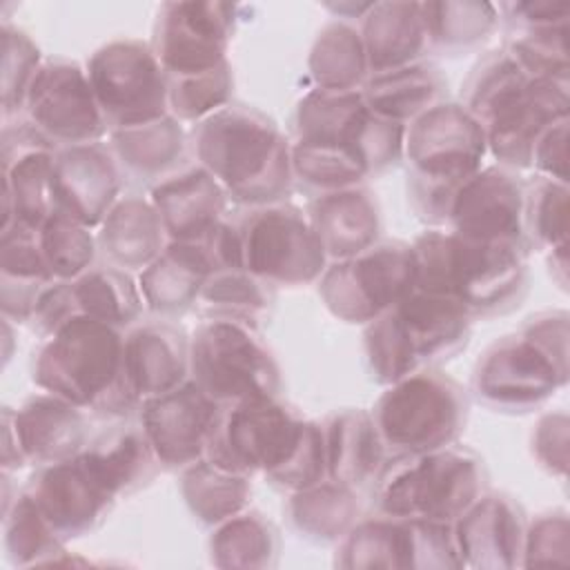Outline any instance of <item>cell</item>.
Wrapping results in <instances>:
<instances>
[{
  "mask_svg": "<svg viewBox=\"0 0 570 570\" xmlns=\"http://www.w3.org/2000/svg\"><path fill=\"white\" fill-rule=\"evenodd\" d=\"M287 514L301 534L314 541H341L361 521V503L352 485L325 479L292 492Z\"/></svg>",
  "mask_w": 570,
  "mask_h": 570,
  "instance_id": "obj_38",
  "label": "cell"
},
{
  "mask_svg": "<svg viewBox=\"0 0 570 570\" xmlns=\"http://www.w3.org/2000/svg\"><path fill=\"white\" fill-rule=\"evenodd\" d=\"M307 423L278 399L223 407L205 459L232 472H263L269 479L294 456Z\"/></svg>",
  "mask_w": 570,
  "mask_h": 570,
  "instance_id": "obj_11",
  "label": "cell"
},
{
  "mask_svg": "<svg viewBox=\"0 0 570 570\" xmlns=\"http://www.w3.org/2000/svg\"><path fill=\"white\" fill-rule=\"evenodd\" d=\"M58 147L33 125L2 129V229L24 225L38 229L53 214V158Z\"/></svg>",
  "mask_w": 570,
  "mask_h": 570,
  "instance_id": "obj_20",
  "label": "cell"
},
{
  "mask_svg": "<svg viewBox=\"0 0 570 570\" xmlns=\"http://www.w3.org/2000/svg\"><path fill=\"white\" fill-rule=\"evenodd\" d=\"M85 71L109 131L169 114V78L151 45L111 40L91 53Z\"/></svg>",
  "mask_w": 570,
  "mask_h": 570,
  "instance_id": "obj_10",
  "label": "cell"
},
{
  "mask_svg": "<svg viewBox=\"0 0 570 570\" xmlns=\"http://www.w3.org/2000/svg\"><path fill=\"white\" fill-rule=\"evenodd\" d=\"M327 479L343 485H365L376 479L385 463V445L372 412L347 407L334 412L325 425Z\"/></svg>",
  "mask_w": 570,
  "mask_h": 570,
  "instance_id": "obj_31",
  "label": "cell"
},
{
  "mask_svg": "<svg viewBox=\"0 0 570 570\" xmlns=\"http://www.w3.org/2000/svg\"><path fill=\"white\" fill-rule=\"evenodd\" d=\"M180 492L189 512L200 523L218 525L245 510L252 485L247 474L232 472L209 459H200L183 470Z\"/></svg>",
  "mask_w": 570,
  "mask_h": 570,
  "instance_id": "obj_40",
  "label": "cell"
},
{
  "mask_svg": "<svg viewBox=\"0 0 570 570\" xmlns=\"http://www.w3.org/2000/svg\"><path fill=\"white\" fill-rule=\"evenodd\" d=\"M296 142L341 147L361 154L372 174L392 167L403 158L405 127L374 116L361 89L307 91L294 114Z\"/></svg>",
  "mask_w": 570,
  "mask_h": 570,
  "instance_id": "obj_12",
  "label": "cell"
},
{
  "mask_svg": "<svg viewBox=\"0 0 570 570\" xmlns=\"http://www.w3.org/2000/svg\"><path fill=\"white\" fill-rule=\"evenodd\" d=\"M109 138V149L120 167L134 176L158 180L180 165L187 147L180 120L171 114L151 122L111 129Z\"/></svg>",
  "mask_w": 570,
  "mask_h": 570,
  "instance_id": "obj_34",
  "label": "cell"
},
{
  "mask_svg": "<svg viewBox=\"0 0 570 570\" xmlns=\"http://www.w3.org/2000/svg\"><path fill=\"white\" fill-rule=\"evenodd\" d=\"M24 490L65 541L98 528L118 499L85 450L71 459L40 465Z\"/></svg>",
  "mask_w": 570,
  "mask_h": 570,
  "instance_id": "obj_19",
  "label": "cell"
},
{
  "mask_svg": "<svg viewBox=\"0 0 570 570\" xmlns=\"http://www.w3.org/2000/svg\"><path fill=\"white\" fill-rule=\"evenodd\" d=\"M488 136L461 102H439L405 125L403 158L412 178L456 185L483 167Z\"/></svg>",
  "mask_w": 570,
  "mask_h": 570,
  "instance_id": "obj_14",
  "label": "cell"
},
{
  "mask_svg": "<svg viewBox=\"0 0 570 570\" xmlns=\"http://www.w3.org/2000/svg\"><path fill=\"white\" fill-rule=\"evenodd\" d=\"M508 18L517 20L521 29L563 24L570 18L568 0H534V2H510L501 7Z\"/></svg>",
  "mask_w": 570,
  "mask_h": 570,
  "instance_id": "obj_54",
  "label": "cell"
},
{
  "mask_svg": "<svg viewBox=\"0 0 570 570\" xmlns=\"http://www.w3.org/2000/svg\"><path fill=\"white\" fill-rule=\"evenodd\" d=\"M530 167L537 176L568 183V118L554 122L537 138Z\"/></svg>",
  "mask_w": 570,
  "mask_h": 570,
  "instance_id": "obj_53",
  "label": "cell"
},
{
  "mask_svg": "<svg viewBox=\"0 0 570 570\" xmlns=\"http://www.w3.org/2000/svg\"><path fill=\"white\" fill-rule=\"evenodd\" d=\"M327 479V459H325V432L323 425L309 421L301 445L294 456L267 481L274 485L296 492L309 485H316Z\"/></svg>",
  "mask_w": 570,
  "mask_h": 570,
  "instance_id": "obj_51",
  "label": "cell"
},
{
  "mask_svg": "<svg viewBox=\"0 0 570 570\" xmlns=\"http://www.w3.org/2000/svg\"><path fill=\"white\" fill-rule=\"evenodd\" d=\"M76 314L116 325L120 330L136 325L145 301L138 278L116 265H94L78 278L69 281Z\"/></svg>",
  "mask_w": 570,
  "mask_h": 570,
  "instance_id": "obj_36",
  "label": "cell"
},
{
  "mask_svg": "<svg viewBox=\"0 0 570 570\" xmlns=\"http://www.w3.org/2000/svg\"><path fill=\"white\" fill-rule=\"evenodd\" d=\"M209 557L216 568H269L278 557L276 528L258 512H238L209 537Z\"/></svg>",
  "mask_w": 570,
  "mask_h": 570,
  "instance_id": "obj_42",
  "label": "cell"
},
{
  "mask_svg": "<svg viewBox=\"0 0 570 570\" xmlns=\"http://www.w3.org/2000/svg\"><path fill=\"white\" fill-rule=\"evenodd\" d=\"M169 240L200 243L223 220L227 194L203 167L191 165L160 178L149 196Z\"/></svg>",
  "mask_w": 570,
  "mask_h": 570,
  "instance_id": "obj_25",
  "label": "cell"
},
{
  "mask_svg": "<svg viewBox=\"0 0 570 570\" xmlns=\"http://www.w3.org/2000/svg\"><path fill=\"white\" fill-rule=\"evenodd\" d=\"M238 229L243 267L269 285L316 283L330 265L307 214L296 205L254 207Z\"/></svg>",
  "mask_w": 570,
  "mask_h": 570,
  "instance_id": "obj_13",
  "label": "cell"
},
{
  "mask_svg": "<svg viewBox=\"0 0 570 570\" xmlns=\"http://www.w3.org/2000/svg\"><path fill=\"white\" fill-rule=\"evenodd\" d=\"M568 80L530 78L483 120L488 154L497 158V165L512 171L530 167L537 138L568 118Z\"/></svg>",
  "mask_w": 570,
  "mask_h": 570,
  "instance_id": "obj_21",
  "label": "cell"
},
{
  "mask_svg": "<svg viewBox=\"0 0 570 570\" xmlns=\"http://www.w3.org/2000/svg\"><path fill=\"white\" fill-rule=\"evenodd\" d=\"M568 183L537 176L525 185L523 238L528 247L554 249L568 245Z\"/></svg>",
  "mask_w": 570,
  "mask_h": 570,
  "instance_id": "obj_46",
  "label": "cell"
},
{
  "mask_svg": "<svg viewBox=\"0 0 570 570\" xmlns=\"http://www.w3.org/2000/svg\"><path fill=\"white\" fill-rule=\"evenodd\" d=\"M416 289L461 305L472 318L510 309L528 283L525 245L481 243L432 227L412 243Z\"/></svg>",
  "mask_w": 570,
  "mask_h": 570,
  "instance_id": "obj_3",
  "label": "cell"
},
{
  "mask_svg": "<svg viewBox=\"0 0 570 570\" xmlns=\"http://www.w3.org/2000/svg\"><path fill=\"white\" fill-rule=\"evenodd\" d=\"M568 414L548 412L539 419L532 432V454L550 474L566 476L568 472Z\"/></svg>",
  "mask_w": 570,
  "mask_h": 570,
  "instance_id": "obj_52",
  "label": "cell"
},
{
  "mask_svg": "<svg viewBox=\"0 0 570 570\" xmlns=\"http://www.w3.org/2000/svg\"><path fill=\"white\" fill-rule=\"evenodd\" d=\"M445 87L448 82L441 69L419 60L405 67L370 73L361 94L374 116L405 127L430 107L443 102Z\"/></svg>",
  "mask_w": 570,
  "mask_h": 570,
  "instance_id": "obj_33",
  "label": "cell"
},
{
  "mask_svg": "<svg viewBox=\"0 0 570 570\" xmlns=\"http://www.w3.org/2000/svg\"><path fill=\"white\" fill-rule=\"evenodd\" d=\"M568 383V312H541L483 350L474 365L476 396L497 410L528 412Z\"/></svg>",
  "mask_w": 570,
  "mask_h": 570,
  "instance_id": "obj_4",
  "label": "cell"
},
{
  "mask_svg": "<svg viewBox=\"0 0 570 570\" xmlns=\"http://www.w3.org/2000/svg\"><path fill=\"white\" fill-rule=\"evenodd\" d=\"M523 196L525 185L512 169L483 165L448 189L439 227L470 240L525 245Z\"/></svg>",
  "mask_w": 570,
  "mask_h": 570,
  "instance_id": "obj_16",
  "label": "cell"
},
{
  "mask_svg": "<svg viewBox=\"0 0 570 570\" xmlns=\"http://www.w3.org/2000/svg\"><path fill=\"white\" fill-rule=\"evenodd\" d=\"M42 65L40 49L20 29L2 22V118L9 120L24 109L31 80Z\"/></svg>",
  "mask_w": 570,
  "mask_h": 570,
  "instance_id": "obj_49",
  "label": "cell"
},
{
  "mask_svg": "<svg viewBox=\"0 0 570 570\" xmlns=\"http://www.w3.org/2000/svg\"><path fill=\"white\" fill-rule=\"evenodd\" d=\"M31 379L42 392L105 416H127L140 407L125 374L122 330L85 314L42 336Z\"/></svg>",
  "mask_w": 570,
  "mask_h": 570,
  "instance_id": "obj_2",
  "label": "cell"
},
{
  "mask_svg": "<svg viewBox=\"0 0 570 570\" xmlns=\"http://www.w3.org/2000/svg\"><path fill=\"white\" fill-rule=\"evenodd\" d=\"M305 214L330 263L356 256L379 243L381 209L374 194L361 185L318 194Z\"/></svg>",
  "mask_w": 570,
  "mask_h": 570,
  "instance_id": "obj_27",
  "label": "cell"
},
{
  "mask_svg": "<svg viewBox=\"0 0 570 570\" xmlns=\"http://www.w3.org/2000/svg\"><path fill=\"white\" fill-rule=\"evenodd\" d=\"M470 330L472 316L461 305L414 287L365 325L367 367L374 381L390 385L459 354Z\"/></svg>",
  "mask_w": 570,
  "mask_h": 570,
  "instance_id": "obj_5",
  "label": "cell"
},
{
  "mask_svg": "<svg viewBox=\"0 0 570 570\" xmlns=\"http://www.w3.org/2000/svg\"><path fill=\"white\" fill-rule=\"evenodd\" d=\"M430 47L459 51L483 42L497 27L490 2H421Z\"/></svg>",
  "mask_w": 570,
  "mask_h": 570,
  "instance_id": "obj_43",
  "label": "cell"
},
{
  "mask_svg": "<svg viewBox=\"0 0 570 570\" xmlns=\"http://www.w3.org/2000/svg\"><path fill=\"white\" fill-rule=\"evenodd\" d=\"M505 51L530 78L568 80V22L519 29Z\"/></svg>",
  "mask_w": 570,
  "mask_h": 570,
  "instance_id": "obj_48",
  "label": "cell"
},
{
  "mask_svg": "<svg viewBox=\"0 0 570 570\" xmlns=\"http://www.w3.org/2000/svg\"><path fill=\"white\" fill-rule=\"evenodd\" d=\"M38 245L56 281H73L94 267L98 238L91 227L53 212L38 227Z\"/></svg>",
  "mask_w": 570,
  "mask_h": 570,
  "instance_id": "obj_44",
  "label": "cell"
},
{
  "mask_svg": "<svg viewBox=\"0 0 570 570\" xmlns=\"http://www.w3.org/2000/svg\"><path fill=\"white\" fill-rule=\"evenodd\" d=\"M125 374L140 399L169 392L189 379V338L171 321H147L125 332Z\"/></svg>",
  "mask_w": 570,
  "mask_h": 570,
  "instance_id": "obj_26",
  "label": "cell"
},
{
  "mask_svg": "<svg viewBox=\"0 0 570 570\" xmlns=\"http://www.w3.org/2000/svg\"><path fill=\"white\" fill-rule=\"evenodd\" d=\"M525 525V514L512 497L483 492L452 523L463 568L508 570L521 566Z\"/></svg>",
  "mask_w": 570,
  "mask_h": 570,
  "instance_id": "obj_23",
  "label": "cell"
},
{
  "mask_svg": "<svg viewBox=\"0 0 570 570\" xmlns=\"http://www.w3.org/2000/svg\"><path fill=\"white\" fill-rule=\"evenodd\" d=\"M98 227V249L127 272L145 269L169 243L151 200L136 194L120 196Z\"/></svg>",
  "mask_w": 570,
  "mask_h": 570,
  "instance_id": "obj_30",
  "label": "cell"
},
{
  "mask_svg": "<svg viewBox=\"0 0 570 570\" xmlns=\"http://www.w3.org/2000/svg\"><path fill=\"white\" fill-rule=\"evenodd\" d=\"M272 285L247 269H218L205 281L198 303L209 316L254 323L272 305Z\"/></svg>",
  "mask_w": 570,
  "mask_h": 570,
  "instance_id": "obj_45",
  "label": "cell"
},
{
  "mask_svg": "<svg viewBox=\"0 0 570 570\" xmlns=\"http://www.w3.org/2000/svg\"><path fill=\"white\" fill-rule=\"evenodd\" d=\"M414 521L387 514L356 521L336 552V566L350 570L414 568Z\"/></svg>",
  "mask_w": 570,
  "mask_h": 570,
  "instance_id": "obj_35",
  "label": "cell"
},
{
  "mask_svg": "<svg viewBox=\"0 0 570 570\" xmlns=\"http://www.w3.org/2000/svg\"><path fill=\"white\" fill-rule=\"evenodd\" d=\"M2 534L9 561L20 568L62 563V554H67L65 539L53 530L27 490L2 508Z\"/></svg>",
  "mask_w": 570,
  "mask_h": 570,
  "instance_id": "obj_41",
  "label": "cell"
},
{
  "mask_svg": "<svg viewBox=\"0 0 570 570\" xmlns=\"http://www.w3.org/2000/svg\"><path fill=\"white\" fill-rule=\"evenodd\" d=\"M307 67L318 89H361L370 76L361 31L345 18L325 24L312 45Z\"/></svg>",
  "mask_w": 570,
  "mask_h": 570,
  "instance_id": "obj_39",
  "label": "cell"
},
{
  "mask_svg": "<svg viewBox=\"0 0 570 570\" xmlns=\"http://www.w3.org/2000/svg\"><path fill=\"white\" fill-rule=\"evenodd\" d=\"M232 31V4L165 2L154 22L151 49L167 78L198 76L227 62Z\"/></svg>",
  "mask_w": 570,
  "mask_h": 570,
  "instance_id": "obj_17",
  "label": "cell"
},
{
  "mask_svg": "<svg viewBox=\"0 0 570 570\" xmlns=\"http://www.w3.org/2000/svg\"><path fill=\"white\" fill-rule=\"evenodd\" d=\"M191 145L227 198L263 207L283 203L292 189V142L263 111L227 105L196 122Z\"/></svg>",
  "mask_w": 570,
  "mask_h": 570,
  "instance_id": "obj_1",
  "label": "cell"
},
{
  "mask_svg": "<svg viewBox=\"0 0 570 570\" xmlns=\"http://www.w3.org/2000/svg\"><path fill=\"white\" fill-rule=\"evenodd\" d=\"M2 425L11 430L27 463L49 465L87 448V414L82 407L49 394L29 396L18 410H2Z\"/></svg>",
  "mask_w": 570,
  "mask_h": 570,
  "instance_id": "obj_24",
  "label": "cell"
},
{
  "mask_svg": "<svg viewBox=\"0 0 570 570\" xmlns=\"http://www.w3.org/2000/svg\"><path fill=\"white\" fill-rule=\"evenodd\" d=\"M485 492V468L476 452L459 443L394 454L374 479L379 514L454 523Z\"/></svg>",
  "mask_w": 570,
  "mask_h": 570,
  "instance_id": "obj_6",
  "label": "cell"
},
{
  "mask_svg": "<svg viewBox=\"0 0 570 570\" xmlns=\"http://www.w3.org/2000/svg\"><path fill=\"white\" fill-rule=\"evenodd\" d=\"M189 379L218 405L278 399L281 367L254 323L209 316L189 336Z\"/></svg>",
  "mask_w": 570,
  "mask_h": 570,
  "instance_id": "obj_7",
  "label": "cell"
},
{
  "mask_svg": "<svg viewBox=\"0 0 570 570\" xmlns=\"http://www.w3.org/2000/svg\"><path fill=\"white\" fill-rule=\"evenodd\" d=\"M550 269L559 287L566 289L568 287V245H559L550 249Z\"/></svg>",
  "mask_w": 570,
  "mask_h": 570,
  "instance_id": "obj_55",
  "label": "cell"
},
{
  "mask_svg": "<svg viewBox=\"0 0 570 570\" xmlns=\"http://www.w3.org/2000/svg\"><path fill=\"white\" fill-rule=\"evenodd\" d=\"M358 31L370 73L419 62L430 49L421 2H372Z\"/></svg>",
  "mask_w": 570,
  "mask_h": 570,
  "instance_id": "obj_29",
  "label": "cell"
},
{
  "mask_svg": "<svg viewBox=\"0 0 570 570\" xmlns=\"http://www.w3.org/2000/svg\"><path fill=\"white\" fill-rule=\"evenodd\" d=\"M27 122L60 147L100 142L109 131L87 71L67 58H47L38 67L27 100Z\"/></svg>",
  "mask_w": 570,
  "mask_h": 570,
  "instance_id": "obj_15",
  "label": "cell"
},
{
  "mask_svg": "<svg viewBox=\"0 0 570 570\" xmlns=\"http://www.w3.org/2000/svg\"><path fill=\"white\" fill-rule=\"evenodd\" d=\"M468 407L465 390L441 370L428 367L390 383L372 419L392 454H419L456 443Z\"/></svg>",
  "mask_w": 570,
  "mask_h": 570,
  "instance_id": "obj_8",
  "label": "cell"
},
{
  "mask_svg": "<svg viewBox=\"0 0 570 570\" xmlns=\"http://www.w3.org/2000/svg\"><path fill=\"white\" fill-rule=\"evenodd\" d=\"M570 561V523L566 510H550L525 525L521 566H566Z\"/></svg>",
  "mask_w": 570,
  "mask_h": 570,
  "instance_id": "obj_50",
  "label": "cell"
},
{
  "mask_svg": "<svg viewBox=\"0 0 570 570\" xmlns=\"http://www.w3.org/2000/svg\"><path fill=\"white\" fill-rule=\"evenodd\" d=\"M120 165L102 142L60 147L53 158V212L98 227L120 198Z\"/></svg>",
  "mask_w": 570,
  "mask_h": 570,
  "instance_id": "obj_22",
  "label": "cell"
},
{
  "mask_svg": "<svg viewBox=\"0 0 570 570\" xmlns=\"http://www.w3.org/2000/svg\"><path fill=\"white\" fill-rule=\"evenodd\" d=\"M85 454L116 497L134 492L154 476L158 463L140 423L116 425L87 443Z\"/></svg>",
  "mask_w": 570,
  "mask_h": 570,
  "instance_id": "obj_37",
  "label": "cell"
},
{
  "mask_svg": "<svg viewBox=\"0 0 570 570\" xmlns=\"http://www.w3.org/2000/svg\"><path fill=\"white\" fill-rule=\"evenodd\" d=\"M51 276L38 245V229L11 225L0 232V303L2 318L29 323Z\"/></svg>",
  "mask_w": 570,
  "mask_h": 570,
  "instance_id": "obj_32",
  "label": "cell"
},
{
  "mask_svg": "<svg viewBox=\"0 0 570 570\" xmlns=\"http://www.w3.org/2000/svg\"><path fill=\"white\" fill-rule=\"evenodd\" d=\"M234 76L229 62L198 76L169 78V114L180 122H200L229 105Z\"/></svg>",
  "mask_w": 570,
  "mask_h": 570,
  "instance_id": "obj_47",
  "label": "cell"
},
{
  "mask_svg": "<svg viewBox=\"0 0 570 570\" xmlns=\"http://www.w3.org/2000/svg\"><path fill=\"white\" fill-rule=\"evenodd\" d=\"M223 405L209 399L191 379L149 396L138 407V423L163 468L185 470L205 459Z\"/></svg>",
  "mask_w": 570,
  "mask_h": 570,
  "instance_id": "obj_18",
  "label": "cell"
},
{
  "mask_svg": "<svg viewBox=\"0 0 570 570\" xmlns=\"http://www.w3.org/2000/svg\"><path fill=\"white\" fill-rule=\"evenodd\" d=\"M416 287L412 243L379 240L370 249L332 261L318 278L325 307L345 323L367 325Z\"/></svg>",
  "mask_w": 570,
  "mask_h": 570,
  "instance_id": "obj_9",
  "label": "cell"
},
{
  "mask_svg": "<svg viewBox=\"0 0 570 570\" xmlns=\"http://www.w3.org/2000/svg\"><path fill=\"white\" fill-rule=\"evenodd\" d=\"M214 265L203 243L169 240L165 249L138 272L145 307L160 316H178L198 303Z\"/></svg>",
  "mask_w": 570,
  "mask_h": 570,
  "instance_id": "obj_28",
  "label": "cell"
}]
</instances>
